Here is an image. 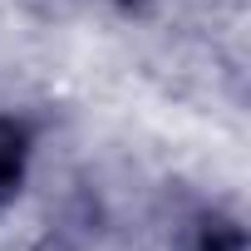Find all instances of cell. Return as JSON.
Wrapping results in <instances>:
<instances>
[{"label": "cell", "instance_id": "6da1fadb", "mask_svg": "<svg viewBox=\"0 0 251 251\" xmlns=\"http://www.w3.org/2000/svg\"><path fill=\"white\" fill-rule=\"evenodd\" d=\"M192 251H246V226L236 217L212 212L192 226Z\"/></svg>", "mask_w": 251, "mask_h": 251}, {"label": "cell", "instance_id": "3957f363", "mask_svg": "<svg viewBox=\"0 0 251 251\" xmlns=\"http://www.w3.org/2000/svg\"><path fill=\"white\" fill-rule=\"evenodd\" d=\"M25 187V168H10V163H0V207H10Z\"/></svg>", "mask_w": 251, "mask_h": 251}, {"label": "cell", "instance_id": "277c9868", "mask_svg": "<svg viewBox=\"0 0 251 251\" xmlns=\"http://www.w3.org/2000/svg\"><path fill=\"white\" fill-rule=\"evenodd\" d=\"M108 5H113L118 15H148V10H153V0H108Z\"/></svg>", "mask_w": 251, "mask_h": 251}, {"label": "cell", "instance_id": "7a4b0ae2", "mask_svg": "<svg viewBox=\"0 0 251 251\" xmlns=\"http://www.w3.org/2000/svg\"><path fill=\"white\" fill-rule=\"evenodd\" d=\"M30 123H20L15 113H0V163L10 168H30Z\"/></svg>", "mask_w": 251, "mask_h": 251}]
</instances>
